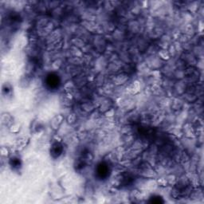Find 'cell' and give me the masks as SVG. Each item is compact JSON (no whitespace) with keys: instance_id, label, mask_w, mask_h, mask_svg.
<instances>
[{"instance_id":"6da1fadb","label":"cell","mask_w":204,"mask_h":204,"mask_svg":"<svg viewBox=\"0 0 204 204\" xmlns=\"http://www.w3.org/2000/svg\"><path fill=\"white\" fill-rule=\"evenodd\" d=\"M62 148L61 144H60V143H55L52 146V148H51L50 152L53 156H59L62 154Z\"/></svg>"},{"instance_id":"7a4b0ae2","label":"cell","mask_w":204,"mask_h":204,"mask_svg":"<svg viewBox=\"0 0 204 204\" xmlns=\"http://www.w3.org/2000/svg\"><path fill=\"white\" fill-rule=\"evenodd\" d=\"M62 120H63V117L61 115H58L57 117H55L52 121H51L50 125L52 126V128H54V130H57L59 127V126L61 125V124L62 123Z\"/></svg>"},{"instance_id":"3957f363","label":"cell","mask_w":204,"mask_h":204,"mask_svg":"<svg viewBox=\"0 0 204 204\" xmlns=\"http://www.w3.org/2000/svg\"><path fill=\"white\" fill-rule=\"evenodd\" d=\"M159 55L160 56L161 58L164 59V60H168V59L170 58V54H169V53H168L167 50H165L160 51Z\"/></svg>"},{"instance_id":"277c9868","label":"cell","mask_w":204,"mask_h":204,"mask_svg":"<svg viewBox=\"0 0 204 204\" xmlns=\"http://www.w3.org/2000/svg\"><path fill=\"white\" fill-rule=\"evenodd\" d=\"M0 152H1V155H2L3 156H7L8 155H9V151H8V149L6 147L1 148Z\"/></svg>"}]
</instances>
